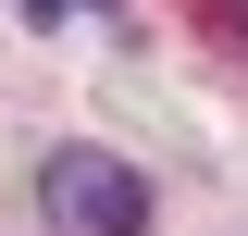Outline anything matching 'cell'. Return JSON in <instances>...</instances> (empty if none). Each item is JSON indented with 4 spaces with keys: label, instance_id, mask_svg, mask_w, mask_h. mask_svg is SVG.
Here are the masks:
<instances>
[{
    "label": "cell",
    "instance_id": "6da1fadb",
    "mask_svg": "<svg viewBox=\"0 0 248 236\" xmlns=\"http://www.w3.org/2000/svg\"><path fill=\"white\" fill-rule=\"evenodd\" d=\"M37 211L62 236H149V174L112 149H50L37 162Z\"/></svg>",
    "mask_w": 248,
    "mask_h": 236
},
{
    "label": "cell",
    "instance_id": "7a4b0ae2",
    "mask_svg": "<svg viewBox=\"0 0 248 236\" xmlns=\"http://www.w3.org/2000/svg\"><path fill=\"white\" fill-rule=\"evenodd\" d=\"M62 13H75V0H37V25H62ZM87 13H112V0H87Z\"/></svg>",
    "mask_w": 248,
    "mask_h": 236
},
{
    "label": "cell",
    "instance_id": "3957f363",
    "mask_svg": "<svg viewBox=\"0 0 248 236\" xmlns=\"http://www.w3.org/2000/svg\"><path fill=\"white\" fill-rule=\"evenodd\" d=\"M223 37H236V50H248V0H223Z\"/></svg>",
    "mask_w": 248,
    "mask_h": 236
}]
</instances>
